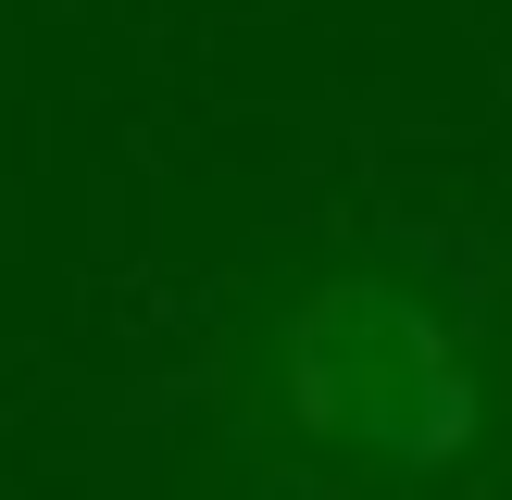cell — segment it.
Listing matches in <instances>:
<instances>
[{
  "label": "cell",
  "instance_id": "1",
  "mask_svg": "<svg viewBox=\"0 0 512 500\" xmlns=\"http://www.w3.org/2000/svg\"><path fill=\"white\" fill-rule=\"evenodd\" d=\"M275 388L288 425L325 450H363L388 475H450L475 450V363L438 313H425L400 275H325L288 300V338H275Z\"/></svg>",
  "mask_w": 512,
  "mask_h": 500
}]
</instances>
